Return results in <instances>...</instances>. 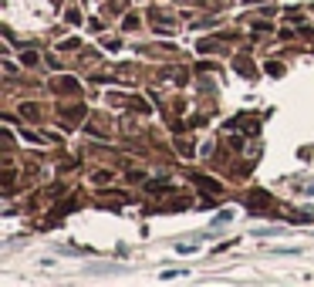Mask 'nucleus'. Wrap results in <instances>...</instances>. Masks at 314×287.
Returning <instances> with one entry per match:
<instances>
[{"label":"nucleus","instance_id":"f257e3e1","mask_svg":"<svg viewBox=\"0 0 314 287\" xmlns=\"http://www.w3.org/2000/svg\"><path fill=\"white\" fill-rule=\"evenodd\" d=\"M230 220H233V210H220V213H216V220H213V227H216V223L223 227V223H230Z\"/></svg>","mask_w":314,"mask_h":287}]
</instances>
